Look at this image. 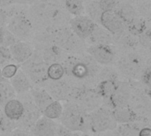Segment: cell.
I'll list each match as a JSON object with an SVG mask.
<instances>
[{
  "mask_svg": "<svg viewBox=\"0 0 151 136\" xmlns=\"http://www.w3.org/2000/svg\"><path fill=\"white\" fill-rule=\"evenodd\" d=\"M17 42V38L7 29V27H0V47L9 48Z\"/></svg>",
  "mask_w": 151,
  "mask_h": 136,
  "instance_id": "cell-28",
  "label": "cell"
},
{
  "mask_svg": "<svg viewBox=\"0 0 151 136\" xmlns=\"http://www.w3.org/2000/svg\"><path fill=\"white\" fill-rule=\"evenodd\" d=\"M4 115L12 121H19L24 113L23 103L18 99L12 98L4 104Z\"/></svg>",
  "mask_w": 151,
  "mask_h": 136,
  "instance_id": "cell-16",
  "label": "cell"
},
{
  "mask_svg": "<svg viewBox=\"0 0 151 136\" xmlns=\"http://www.w3.org/2000/svg\"><path fill=\"white\" fill-rule=\"evenodd\" d=\"M11 60H12V58L9 48L0 47V66H4L10 64Z\"/></svg>",
  "mask_w": 151,
  "mask_h": 136,
  "instance_id": "cell-33",
  "label": "cell"
},
{
  "mask_svg": "<svg viewBox=\"0 0 151 136\" xmlns=\"http://www.w3.org/2000/svg\"><path fill=\"white\" fill-rule=\"evenodd\" d=\"M117 84L118 83L115 80H104L98 84L96 88V94L102 98L109 99L115 91Z\"/></svg>",
  "mask_w": 151,
  "mask_h": 136,
  "instance_id": "cell-21",
  "label": "cell"
},
{
  "mask_svg": "<svg viewBox=\"0 0 151 136\" xmlns=\"http://www.w3.org/2000/svg\"><path fill=\"white\" fill-rule=\"evenodd\" d=\"M91 39L93 44H107L110 45V43L112 41L111 33L107 31L105 28L98 27L96 25L95 29L91 35L88 37Z\"/></svg>",
  "mask_w": 151,
  "mask_h": 136,
  "instance_id": "cell-19",
  "label": "cell"
},
{
  "mask_svg": "<svg viewBox=\"0 0 151 136\" xmlns=\"http://www.w3.org/2000/svg\"><path fill=\"white\" fill-rule=\"evenodd\" d=\"M10 136H30L28 133L22 129H14L10 133Z\"/></svg>",
  "mask_w": 151,
  "mask_h": 136,
  "instance_id": "cell-36",
  "label": "cell"
},
{
  "mask_svg": "<svg viewBox=\"0 0 151 136\" xmlns=\"http://www.w3.org/2000/svg\"><path fill=\"white\" fill-rule=\"evenodd\" d=\"M35 0H24L25 3H29V4H33Z\"/></svg>",
  "mask_w": 151,
  "mask_h": 136,
  "instance_id": "cell-40",
  "label": "cell"
},
{
  "mask_svg": "<svg viewBox=\"0 0 151 136\" xmlns=\"http://www.w3.org/2000/svg\"><path fill=\"white\" fill-rule=\"evenodd\" d=\"M116 14L123 21V23L130 24L136 19V12L131 4H123L119 9Z\"/></svg>",
  "mask_w": 151,
  "mask_h": 136,
  "instance_id": "cell-22",
  "label": "cell"
},
{
  "mask_svg": "<svg viewBox=\"0 0 151 136\" xmlns=\"http://www.w3.org/2000/svg\"><path fill=\"white\" fill-rule=\"evenodd\" d=\"M19 69V66L18 65L15 64H8L4 66H3V68H1V76L3 79L5 80H11L18 72V70Z\"/></svg>",
  "mask_w": 151,
  "mask_h": 136,
  "instance_id": "cell-31",
  "label": "cell"
},
{
  "mask_svg": "<svg viewBox=\"0 0 151 136\" xmlns=\"http://www.w3.org/2000/svg\"><path fill=\"white\" fill-rule=\"evenodd\" d=\"M82 136H89V135H82Z\"/></svg>",
  "mask_w": 151,
  "mask_h": 136,
  "instance_id": "cell-42",
  "label": "cell"
},
{
  "mask_svg": "<svg viewBox=\"0 0 151 136\" xmlns=\"http://www.w3.org/2000/svg\"><path fill=\"white\" fill-rule=\"evenodd\" d=\"M7 20V15L4 11L0 9V27H4Z\"/></svg>",
  "mask_w": 151,
  "mask_h": 136,
  "instance_id": "cell-37",
  "label": "cell"
},
{
  "mask_svg": "<svg viewBox=\"0 0 151 136\" xmlns=\"http://www.w3.org/2000/svg\"><path fill=\"white\" fill-rule=\"evenodd\" d=\"M65 6L66 11L74 16H81L85 12L83 1L81 0H65Z\"/></svg>",
  "mask_w": 151,
  "mask_h": 136,
  "instance_id": "cell-27",
  "label": "cell"
},
{
  "mask_svg": "<svg viewBox=\"0 0 151 136\" xmlns=\"http://www.w3.org/2000/svg\"><path fill=\"white\" fill-rule=\"evenodd\" d=\"M58 0H35L34 2L33 11L41 18L49 19L58 9Z\"/></svg>",
  "mask_w": 151,
  "mask_h": 136,
  "instance_id": "cell-14",
  "label": "cell"
},
{
  "mask_svg": "<svg viewBox=\"0 0 151 136\" xmlns=\"http://www.w3.org/2000/svg\"><path fill=\"white\" fill-rule=\"evenodd\" d=\"M61 124L72 132H84L88 128V116L76 104H68L63 108Z\"/></svg>",
  "mask_w": 151,
  "mask_h": 136,
  "instance_id": "cell-1",
  "label": "cell"
},
{
  "mask_svg": "<svg viewBox=\"0 0 151 136\" xmlns=\"http://www.w3.org/2000/svg\"><path fill=\"white\" fill-rule=\"evenodd\" d=\"M16 127V122L10 120L4 114H0V134L11 133Z\"/></svg>",
  "mask_w": 151,
  "mask_h": 136,
  "instance_id": "cell-29",
  "label": "cell"
},
{
  "mask_svg": "<svg viewBox=\"0 0 151 136\" xmlns=\"http://www.w3.org/2000/svg\"><path fill=\"white\" fill-rule=\"evenodd\" d=\"M55 136H73V134L72 131L65 127L64 126H58Z\"/></svg>",
  "mask_w": 151,
  "mask_h": 136,
  "instance_id": "cell-35",
  "label": "cell"
},
{
  "mask_svg": "<svg viewBox=\"0 0 151 136\" xmlns=\"http://www.w3.org/2000/svg\"><path fill=\"white\" fill-rule=\"evenodd\" d=\"M11 86L12 89L18 94H23L31 89L30 80L24 73V71L19 69L16 74L11 79Z\"/></svg>",
  "mask_w": 151,
  "mask_h": 136,
  "instance_id": "cell-17",
  "label": "cell"
},
{
  "mask_svg": "<svg viewBox=\"0 0 151 136\" xmlns=\"http://www.w3.org/2000/svg\"><path fill=\"white\" fill-rule=\"evenodd\" d=\"M64 74H65V69L62 64L53 63L49 65L47 67V78L52 81H57L61 80Z\"/></svg>",
  "mask_w": 151,
  "mask_h": 136,
  "instance_id": "cell-26",
  "label": "cell"
},
{
  "mask_svg": "<svg viewBox=\"0 0 151 136\" xmlns=\"http://www.w3.org/2000/svg\"><path fill=\"white\" fill-rule=\"evenodd\" d=\"M62 55L61 49L58 46H50L44 50L42 54V60L46 64H53L58 63V61L60 59Z\"/></svg>",
  "mask_w": 151,
  "mask_h": 136,
  "instance_id": "cell-24",
  "label": "cell"
},
{
  "mask_svg": "<svg viewBox=\"0 0 151 136\" xmlns=\"http://www.w3.org/2000/svg\"><path fill=\"white\" fill-rule=\"evenodd\" d=\"M53 81L50 86L48 89V93L51 96L52 98L56 99H65L67 95V88L64 83Z\"/></svg>",
  "mask_w": 151,
  "mask_h": 136,
  "instance_id": "cell-25",
  "label": "cell"
},
{
  "mask_svg": "<svg viewBox=\"0 0 151 136\" xmlns=\"http://www.w3.org/2000/svg\"><path fill=\"white\" fill-rule=\"evenodd\" d=\"M9 50L12 55V58L17 63H26L31 58L33 55L31 46L26 42L17 41L15 43L9 47Z\"/></svg>",
  "mask_w": 151,
  "mask_h": 136,
  "instance_id": "cell-12",
  "label": "cell"
},
{
  "mask_svg": "<svg viewBox=\"0 0 151 136\" xmlns=\"http://www.w3.org/2000/svg\"><path fill=\"white\" fill-rule=\"evenodd\" d=\"M23 105H24V113L19 121H20V124L23 127L29 128L32 127L34 124L41 117V112L37 109V107L32 101H28L23 104Z\"/></svg>",
  "mask_w": 151,
  "mask_h": 136,
  "instance_id": "cell-15",
  "label": "cell"
},
{
  "mask_svg": "<svg viewBox=\"0 0 151 136\" xmlns=\"http://www.w3.org/2000/svg\"><path fill=\"white\" fill-rule=\"evenodd\" d=\"M47 64L42 59L41 61H30L25 65V73L35 83H42L47 78Z\"/></svg>",
  "mask_w": 151,
  "mask_h": 136,
  "instance_id": "cell-9",
  "label": "cell"
},
{
  "mask_svg": "<svg viewBox=\"0 0 151 136\" xmlns=\"http://www.w3.org/2000/svg\"><path fill=\"white\" fill-rule=\"evenodd\" d=\"M65 73L72 75L77 79H85L93 76L98 70L97 63L90 57L80 58L76 56L68 57L62 65Z\"/></svg>",
  "mask_w": 151,
  "mask_h": 136,
  "instance_id": "cell-2",
  "label": "cell"
},
{
  "mask_svg": "<svg viewBox=\"0 0 151 136\" xmlns=\"http://www.w3.org/2000/svg\"><path fill=\"white\" fill-rule=\"evenodd\" d=\"M32 23L28 18L23 14H16L11 18L7 24V29L20 40L27 39L32 33Z\"/></svg>",
  "mask_w": 151,
  "mask_h": 136,
  "instance_id": "cell-4",
  "label": "cell"
},
{
  "mask_svg": "<svg viewBox=\"0 0 151 136\" xmlns=\"http://www.w3.org/2000/svg\"><path fill=\"white\" fill-rule=\"evenodd\" d=\"M131 96L130 86L127 83H118L117 88L109 98L113 109L127 107Z\"/></svg>",
  "mask_w": 151,
  "mask_h": 136,
  "instance_id": "cell-10",
  "label": "cell"
},
{
  "mask_svg": "<svg viewBox=\"0 0 151 136\" xmlns=\"http://www.w3.org/2000/svg\"><path fill=\"white\" fill-rule=\"evenodd\" d=\"M87 52L100 65H109L115 58V50L107 44H93L87 49Z\"/></svg>",
  "mask_w": 151,
  "mask_h": 136,
  "instance_id": "cell-6",
  "label": "cell"
},
{
  "mask_svg": "<svg viewBox=\"0 0 151 136\" xmlns=\"http://www.w3.org/2000/svg\"><path fill=\"white\" fill-rule=\"evenodd\" d=\"M119 67L129 77H137L142 69V61L138 55L130 53L119 61Z\"/></svg>",
  "mask_w": 151,
  "mask_h": 136,
  "instance_id": "cell-7",
  "label": "cell"
},
{
  "mask_svg": "<svg viewBox=\"0 0 151 136\" xmlns=\"http://www.w3.org/2000/svg\"><path fill=\"white\" fill-rule=\"evenodd\" d=\"M138 136H151V129L150 127H144L141 129Z\"/></svg>",
  "mask_w": 151,
  "mask_h": 136,
  "instance_id": "cell-38",
  "label": "cell"
},
{
  "mask_svg": "<svg viewBox=\"0 0 151 136\" xmlns=\"http://www.w3.org/2000/svg\"><path fill=\"white\" fill-rule=\"evenodd\" d=\"M58 125L45 117H40L32 127L33 136H55Z\"/></svg>",
  "mask_w": 151,
  "mask_h": 136,
  "instance_id": "cell-13",
  "label": "cell"
},
{
  "mask_svg": "<svg viewBox=\"0 0 151 136\" xmlns=\"http://www.w3.org/2000/svg\"><path fill=\"white\" fill-rule=\"evenodd\" d=\"M1 81H4V79L2 78V76H1V67H0V82Z\"/></svg>",
  "mask_w": 151,
  "mask_h": 136,
  "instance_id": "cell-41",
  "label": "cell"
},
{
  "mask_svg": "<svg viewBox=\"0 0 151 136\" xmlns=\"http://www.w3.org/2000/svg\"><path fill=\"white\" fill-rule=\"evenodd\" d=\"M98 7L101 12H113L117 7V0H100Z\"/></svg>",
  "mask_w": 151,
  "mask_h": 136,
  "instance_id": "cell-32",
  "label": "cell"
},
{
  "mask_svg": "<svg viewBox=\"0 0 151 136\" xmlns=\"http://www.w3.org/2000/svg\"><path fill=\"white\" fill-rule=\"evenodd\" d=\"M63 105L58 101H52L43 111L42 114L45 118L50 119H60L63 113Z\"/></svg>",
  "mask_w": 151,
  "mask_h": 136,
  "instance_id": "cell-23",
  "label": "cell"
},
{
  "mask_svg": "<svg viewBox=\"0 0 151 136\" xmlns=\"http://www.w3.org/2000/svg\"><path fill=\"white\" fill-rule=\"evenodd\" d=\"M139 42L144 48H150V33L149 29H146L142 34L139 35Z\"/></svg>",
  "mask_w": 151,
  "mask_h": 136,
  "instance_id": "cell-34",
  "label": "cell"
},
{
  "mask_svg": "<svg viewBox=\"0 0 151 136\" xmlns=\"http://www.w3.org/2000/svg\"><path fill=\"white\" fill-rule=\"evenodd\" d=\"M31 95L34 104L41 112H42V111L52 101H54L48 91L43 89H34L31 90Z\"/></svg>",
  "mask_w": 151,
  "mask_h": 136,
  "instance_id": "cell-18",
  "label": "cell"
},
{
  "mask_svg": "<svg viewBox=\"0 0 151 136\" xmlns=\"http://www.w3.org/2000/svg\"><path fill=\"white\" fill-rule=\"evenodd\" d=\"M88 127L94 133H103L114 130L117 123L111 112L100 108L88 116Z\"/></svg>",
  "mask_w": 151,
  "mask_h": 136,
  "instance_id": "cell-3",
  "label": "cell"
},
{
  "mask_svg": "<svg viewBox=\"0 0 151 136\" xmlns=\"http://www.w3.org/2000/svg\"><path fill=\"white\" fill-rule=\"evenodd\" d=\"M111 114L117 124H128L135 119L134 112L127 107L114 109V111L111 112Z\"/></svg>",
  "mask_w": 151,
  "mask_h": 136,
  "instance_id": "cell-20",
  "label": "cell"
},
{
  "mask_svg": "<svg viewBox=\"0 0 151 136\" xmlns=\"http://www.w3.org/2000/svg\"><path fill=\"white\" fill-rule=\"evenodd\" d=\"M99 20L104 28L111 34H120L124 30V23L119 17L113 12H103Z\"/></svg>",
  "mask_w": 151,
  "mask_h": 136,
  "instance_id": "cell-11",
  "label": "cell"
},
{
  "mask_svg": "<svg viewBox=\"0 0 151 136\" xmlns=\"http://www.w3.org/2000/svg\"><path fill=\"white\" fill-rule=\"evenodd\" d=\"M52 39L58 47L66 50H73L76 49L78 40H80L72 30L67 28L54 31L52 34Z\"/></svg>",
  "mask_w": 151,
  "mask_h": 136,
  "instance_id": "cell-8",
  "label": "cell"
},
{
  "mask_svg": "<svg viewBox=\"0 0 151 136\" xmlns=\"http://www.w3.org/2000/svg\"><path fill=\"white\" fill-rule=\"evenodd\" d=\"M71 30L81 40L88 38L93 33L96 24L87 16H75L70 20Z\"/></svg>",
  "mask_w": 151,
  "mask_h": 136,
  "instance_id": "cell-5",
  "label": "cell"
},
{
  "mask_svg": "<svg viewBox=\"0 0 151 136\" xmlns=\"http://www.w3.org/2000/svg\"><path fill=\"white\" fill-rule=\"evenodd\" d=\"M13 2H14V0H0V8L10 5Z\"/></svg>",
  "mask_w": 151,
  "mask_h": 136,
  "instance_id": "cell-39",
  "label": "cell"
},
{
  "mask_svg": "<svg viewBox=\"0 0 151 136\" xmlns=\"http://www.w3.org/2000/svg\"><path fill=\"white\" fill-rule=\"evenodd\" d=\"M128 30H129L130 34H132L135 36L136 35L139 36L141 34H142L146 30L145 23H144V21H142L141 19H135L133 22L128 24Z\"/></svg>",
  "mask_w": 151,
  "mask_h": 136,
  "instance_id": "cell-30",
  "label": "cell"
},
{
  "mask_svg": "<svg viewBox=\"0 0 151 136\" xmlns=\"http://www.w3.org/2000/svg\"><path fill=\"white\" fill-rule=\"evenodd\" d=\"M81 1H83V0H81Z\"/></svg>",
  "mask_w": 151,
  "mask_h": 136,
  "instance_id": "cell-43",
  "label": "cell"
}]
</instances>
